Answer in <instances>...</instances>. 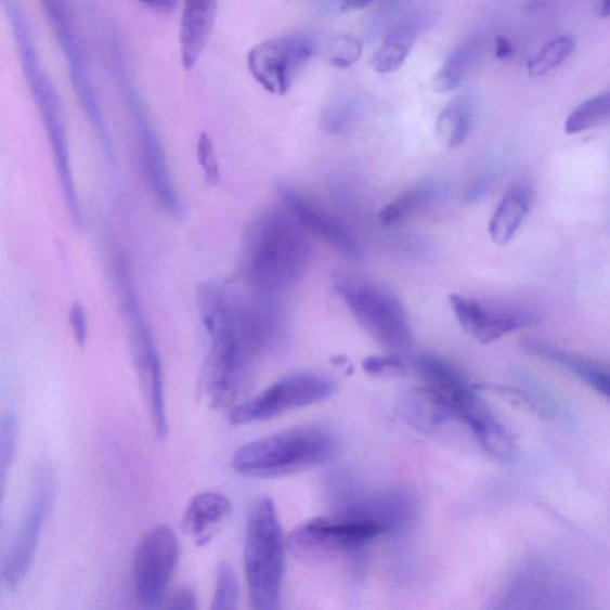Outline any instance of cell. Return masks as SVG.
Masks as SVG:
<instances>
[{"label": "cell", "instance_id": "obj_1", "mask_svg": "<svg viewBox=\"0 0 610 610\" xmlns=\"http://www.w3.org/2000/svg\"><path fill=\"white\" fill-rule=\"evenodd\" d=\"M200 317L210 338L198 393L210 408L232 411L247 400L261 356L238 326L236 293L224 282L203 283L198 290Z\"/></svg>", "mask_w": 610, "mask_h": 610}, {"label": "cell", "instance_id": "obj_2", "mask_svg": "<svg viewBox=\"0 0 610 610\" xmlns=\"http://www.w3.org/2000/svg\"><path fill=\"white\" fill-rule=\"evenodd\" d=\"M297 224L288 210H271L250 225L244 276L256 294L274 297L300 281L308 245Z\"/></svg>", "mask_w": 610, "mask_h": 610}, {"label": "cell", "instance_id": "obj_3", "mask_svg": "<svg viewBox=\"0 0 610 610\" xmlns=\"http://www.w3.org/2000/svg\"><path fill=\"white\" fill-rule=\"evenodd\" d=\"M337 447V436L328 427L298 426L248 442L234 453L232 468L260 480L290 476L325 464Z\"/></svg>", "mask_w": 610, "mask_h": 610}, {"label": "cell", "instance_id": "obj_4", "mask_svg": "<svg viewBox=\"0 0 610 610\" xmlns=\"http://www.w3.org/2000/svg\"><path fill=\"white\" fill-rule=\"evenodd\" d=\"M286 537L276 506L260 497L250 506L245 531L244 567L250 607L277 609L285 569Z\"/></svg>", "mask_w": 610, "mask_h": 610}, {"label": "cell", "instance_id": "obj_5", "mask_svg": "<svg viewBox=\"0 0 610 610\" xmlns=\"http://www.w3.org/2000/svg\"><path fill=\"white\" fill-rule=\"evenodd\" d=\"M380 535L386 534L377 523L337 511L298 525L286 536V546L303 563L323 566L358 553Z\"/></svg>", "mask_w": 610, "mask_h": 610}, {"label": "cell", "instance_id": "obj_6", "mask_svg": "<svg viewBox=\"0 0 610 610\" xmlns=\"http://www.w3.org/2000/svg\"><path fill=\"white\" fill-rule=\"evenodd\" d=\"M337 290L352 315L389 353L408 350L413 337L406 311L397 295L378 284L339 278Z\"/></svg>", "mask_w": 610, "mask_h": 610}, {"label": "cell", "instance_id": "obj_7", "mask_svg": "<svg viewBox=\"0 0 610 610\" xmlns=\"http://www.w3.org/2000/svg\"><path fill=\"white\" fill-rule=\"evenodd\" d=\"M121 303L129 323L131 353H133L141 390L145 393L155 433L160 439L169 434L165 376L161 356L155 343L150 323L135 289L133 276L117 283Z\"/></svg>", "mask_w": 610, "mask_h": 610}, {"label": "cell", "instance_id": "obj_8", "mask_svg": "<svg viewBox=\"0 0 610 610\" xmlns=\"http://www.w3.org/2000/svg\"><path fill=\"white\" fill-rule=\"evenodd\" d=\"M337 381L317 373H295L274 381L257 397L235 406L229 416L233 426L271 420L285 413L327 400L337 391Z\"/></svg>", "mask_w": 610, "mask_h": 610}, {"label": "cell", "instance_id": "obj_9", "mask_svg": "<svg viewBox=\"0 0 610 610\" xmlns=\"http://www.w3.org/2000/svg\"><path fill=\"white\" fill-rule=\"evenodd\" d=\"M113 51L116 77L128 109L131 116H133L138 128L141 157L143 165H145L150 185L154 190V194L159 199L160 205L167 211L173 213L174 217H181L184 213L183 202L179 198L171 183L160 140L152 127L151 119L133 86V80L129 76L124 52L115 43L113 44Z\"/></svg>", "mask_w": 610, "mask_h": 610}, {"label": "cell", "instance_id": "obj_10", "mask_svg": "<svg viewBox=\"0 0 610 610\" xmlns=\"http://www.w3.org/2000/svg\"><path fill=\"white\" fill-rule=\"evenodd\" d=\"M179 557L181 545L169 525H155L142 537L133 564L134 590L141 606H163L178 568Z\"/></svg>", "mask_w": 610, "mask_h": 610}, {"label": "cell", "instance_id": "obj_11", "mask_svg": "<svg viewBox=\"0 0 610 610\" xmlns=\"http://www.w3.org/2000/svg\"><path fill=\"white\" fill-rule=\"evenodd\" d=\"M54 492L55 482L52 471L47 468L42 469L36 476L29 505L23 514L18 529L4 556L2 580L8 590H17L28 576L36 553H38Z\"/></svg>", "mask_w": 610, "mask_h": 610}, {"label": "cell", "instance_id": "obj_12", "mask_svg": "<svg viewBox=\"0 0 610 610\" xmlns=\"http://www.w3.org/2000/svg\"><path fill=\"white\" fill-rule=\"evenodd\" d=\"M44 12L52 23L60 47L68 64L72 86L78 94L83 113L98 134L100 145L107 159H115V152L109 129L105 124L102 107L95 95L92 81L88 74L86 59L80 51L77 36L72 26L65 0H40Z\"/></svg>", "mask_w": 610, "mask_h": 610}, {"label": "cell", "instance_id": "obj_13", "mask_svg": "<svg viewBox=\"0 0 610 610\" xmlns=\"http://www.w3.org/2000/svg\"><path fill=\"white\" fill-rule=\"evenodd\" d=\"M316 44L303 35H286L257 44L250 50L247 65L250 75L268 92L285 94L298 72L314 55Z\"/></svg>", "mask_w": 610, "mask_h": 610}, {"label": "cell", "instance_id": "obj_14", "mask_svg": "<svg viewBox=\"0 0 610 610\" xmlns=\"http://www.w3.org/2000/svg\"><path fill=\"white\" fill-rule=\"evenodd\" d=\"M460 327L477 341L488 345L505 335L540 325L542 319L533 311L488 307L465 296L449 298Z\"/></svg>", "mask_w": 610, "mask_h": 610}, {"label": "cell", "instance_id": "obj_15", "mask_svg": "<svg viewBox=\"0 0 610 610\" xmlns=\"http://www.w3.org/2000/svg\"><path fill=\"white\" fill-rule=\"evenodd\" d=\"M340 506L337 511L373 521L386 535L402 532L414 514L412 495L401 489L374 494L351 492L349 496H343Z\"/></svg>", "mask_w": 610, "mask_h": 610}, {"label": "cell", "instance_id": "obj_16", "mask_svg": "<svg viewBox=\"0 0 610 610\" xmlns=\"http://www.w3.org/2000/svg\"><path fill=\"white\" fill-rule=\"evenodd\" d=\"M397 412L417 432L433 437L459 424L445 394L426 385L405 390L397 401Z\"/></svg>", "mask_w": 610, "mask_h": 610}, {"label": "cell", "instance_id": "obj_17", "mask_svg": "<svg viewBox=\"0 0 610 610\" xmlns=\"http://www.w3.org/2000/svg\"><path fill=\"white\" fill-rule=\"evenodd\" d=\"M284 207L304 230L326 241L346 256L359 259L362 249L346 226L289 186L280 187Z\"/></svg>", "mask_w": 610, "mask_h": 610}, {"label": "cell", "instance_id": "obj_18", "mask_svg": "<svg viewBox=\"0 0 610 610\" xmlns=\"http://www.w3.org/2000/svg\"><path fill=\"white\" fill-rule=\"evenodd\" d=\"M179 47L186 70L195 68L210 39L218 15V0H183Z\"/></svg>", "mask_w": 610, "mask_h": 610}, {"label": "cell", "instance_id": "obj_19", "mask_svg": "<svg viewBox=\"0 0 610 610\" xmlns=\"http://www.w3.org/2000/svg\"><path fill=\"white\" fill-rule=\"evenodd\" d=\"M233 512L229 497L217 492H203L190 499L183 514L184 532L198 546L209 544L222 530Z\"/></svg>", "mask_w": 610, "mask_h": 610}, {"label": "cell", "instance_id": "obj_20", "mask_svg": "<svg viewBox=\"0 0 610 610\" xmlns=\"http://www.w3.org/2000/svg\"><path fill=\"white\" fill-rule=\"evenodd\" d=\"M528 351L532 355L541 356L568 368L610 400V364H594L564 350L557 349L555 346L533 340L529 343Z\"/></svg>", "mask_w": 610, "mask_h": 610}, {"label": "cell", "instance_id": "obj_21", "mask_svg": "<svg viewBox=\"0 0 610 610\" xmlns=\"http://www.w3.org/2000/svg\"><path fill=\"white\" fill-rule=\"evenodd\" d=\"M531 208V194L525 187H514L501 200L489 223V234L495 245L504 246L517 235Z\"/></svg>", "mask_w": 610, "mask_h": 610}, {"label": "cell", "instance_id": "obj_22", "mask_svg": "<svg viewBox=\"0 0 610 610\" xmlns=\"http://www.w3.org/2000/svg\"><path fill=\"white\" fill-rule=\"evenodd\" d=\"M416 40V28L413 24L406 23L403 26L394 28L385 42L381 43L379 50L371 60V66L378 74L387 75L398 70L410 55Z\"/></svg>", "mask_w": 610, "mask_h": 610}, {"label": "cell", "instance_id": "obj_23", "mask_svg": "<svg viewBox=\"0 0 610 610\" xmlns=\"http://www.w3.org/2000/svg\"><path fill=\"white\" fill-rule=\"evenodd\" d=\"M473 125V104L469 99L460 98L454 100L444 112L441 113L437 133L439 139L450 148L463 145L469 138Z\"/></svg>", "mask_w": 610, "mask_h": 610}, {"label": "cell", "instance_id": "obj_24", "mask_svg": "<svg viewBox=\"0 0 610 610\" xmlns=\"http://www.w3.org/2000/svg\"><path fill=\"white\" fill-rule=\"evenodd\" d=\"M478 51L480 44L472 39L456 48L434 77V90L447 92L456 89L475 64Z\"/></svg>", "mask_w": 610, "mask_h": 610}, {"label": "cell", "instance_id": "obj_25", "mask_svg": "<svg viewBox=\"0 0 610 610\" xmlns=\"http://www.w3.org/2000/svg\"><path fill=\"white\" fill-rule=\"evenodd\" d=\"M610 121V90L580 104L566 122L568 134H579Z\"/></svg>", "mask_w": 610, "mask_h": 610}, {"label": "cell", "instance_id": "obj_26", "mask_svg": "<svg viewBox=\"0 0 610 610\" xmlns=\"http://www.w3.org/2000/svg\"><path fill=\"white\" fill-rule=\"evenodd\" d=\"M576 41L571 35H561L549 41L529 63L531 77H541L564 64L575 51Z\"/></svg>", "mask_w": 610, "mask_h": 610}, {"label": "cell", "instance_id": "obj_27", "mask_svg": "<svg viewBox=\"0 0 610 610\" xmlns=\"http://www.w3.org/2000/svg\"><path fill=\"white\" fill-rule=\"evenodd\" d=\"M433 196L432 187L418 185L406 190L405 193L393 199L379 212V221L385 225H393L408 217L417 208L423 207Z\"/></svg>", "mask_w": 610, "mask_h": 610}, {"label": "cell", "instance_id": "obj_28", "mask_svg": "<svg viewBox=\"0 0 610 610\" xmlns=\"http://www.w3.org/2000/svg\"><path fill=\"white\" fill-rule=\"evenodd\" d=\"M18 444V421L14 413L8 412L0 423V488L2 495L9 480V475L14 465Z\"/></svg>", "mask_w": 610, "mask_h": 610}, {"label": "cell", "instance_id": "obj_29", "mask_svg": "<svg viewBox=\"0 0 610 610\" xmlns=\"http://www.w3.org/2000/svg\"><path fill=\"white\" fill-rule=\"evenodd\" d=\"M238 597H241V584H238L235 570L230 563L223 561L217 570L211 609H236Z\"/></svg>", "mask_w": 610, "mask_h": 610}, {"label": "cell", "instance_id": "obj_30", "mask_svg": "<svg viewBox=\"0 0 610 610\" xmlns=\"http://www.w3.org/2000/svg\"><path fill=\"white\" fill-rule=\"evenodd\" d=\"M366 374L378 378H398L404 376L410 365L399 353L368 356L363 363Z\"/></svg>", "mask_w": 610, "mask_h": 610}, {"label": "cell", "instance_id": "obj_31", "mask_svg": "<svg viewBox=\"0 0 610 610\" xmlns=\"http://www.w3.org/2000/svg\"><path fill=\"white\" fill-rule=\"evenodd\" d=\"M363 42L352 36H339L332 43L330 64L337 67H350L363 53Z\"/></svg>", "mask_w": 610, "mask_h": 610}, {"label": "cell", "instance_id": "obj_32", "mask_svg": "<svg viewBox=\"0 0 610 610\" xmlns=\"http://www.w3.org/2000/svg\"><path fill=\"white\" fill-rule=\"evenodd\" d=\"M197 158L203 172H205L207 182L209 184L217 185L220 177L219 164L217 154H215L212 141L206 133L199 135L197 143Z\"/></svg>", "mask_w": 610, "mask_h": 610}, {"label": "cell", "instance_id": "obj_33", "mask_svg": "<svg viewBox=\"0 0 610 610\" xmlns=\"http://www.w3.org/2000/svg\"><path fill=\"white\" fill-rule=\"evenodd\" d=\"M72 332L77 345L82 349L88 341V319L86 309L80 303H75L69 314Z\"/></svg>", "mask_w": 610, "mask_h": 610}, {"label": "cell", "instance_id": "obj_34", "mask_svg": "<svg viewBox=\"0 0 610 610\" xmlns=\"http://www.w3.org/2000/svg\"><path fill=\"white\" fill-rule=\"evenodd\" d=\"M165 607L172 609H197V596L195 592L189 587L178 588L169 597V600L165 601Z\"/></svg>", "mask_w": 610, "mask_h": 610}, {"label": "cell", "instance_id": "obj_35", "mask_svg": "<svg viewBox=\"0 0 610 610\" xmlns=\"http://www.w3.org/2000/svg\"><path fill=\"white\" fill-rule=\"evenodd\" d=\"M138 2L160 14H170L178 4V0H138Z\"/></svg>", "mask_w": 610, "mask_h": 610}, {"label": "cell", "instance_id": "obj_36", "mask_svg": "<svg viewBox=\"0 0 610 610\" xmlns=\"http://www.w3.org/2000/svg\"><path fill=\"white\" fill-rule=\"evenodd\" d=\"M516 50H514L512 44L510 41L504 36H497L495 40V55L499 60H508L512 57Z\"/></svg>", "mask_w": 610, "mask_h": 610}, {"label": "cell", "instance_id": "obj_37", "mask_svg": "<svg viewBox=\"0 0 610 610\" xmlns=\"http://www.w3.org/2000/svg\"><path fill=\"white\" fill-rule=\"evenodd\" d=\"M595 12L600 18L610 17V0H596Z\"/></svg>", "mask_w": 610, "mask_h": 610}, {"label": "cell", "instance_id": "obj_38", "mask_svg": "<svg viewBox=\"0 0 610 610\" xmlns=\"http://www.w3.org/2000/svg\"><path fill=\"white\" fill-rule=\"evenodd\" d=\"M339 2L349 9H364L365 7L369 5L374 2V0H339Z\"/></svg>", "mask_w": 610, "mask_h": 610}]
</instances>
